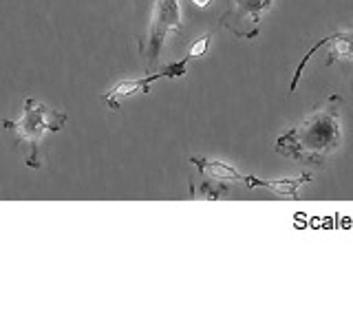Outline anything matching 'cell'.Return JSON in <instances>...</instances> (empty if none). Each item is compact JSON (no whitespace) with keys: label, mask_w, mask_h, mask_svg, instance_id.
<instances>
[{"label":"cell","mask_w":353,"mask_h":331,"mask_svg":"<svg viewBox=\"0 0 353 331\" xmlns=\"http://www.w3.org/2000/svg\"><path fill=\"white\" fill-rule=\"evenodd\" d=\"M342 99L338 95H329V99L318 106L303 124L287 128L276 139V152L296 161L323 163V159L340 143V119L338 104Z\"/></svg>","instance_id":"obj_1"},{"label":"cell","mask_w":353,"mask_h":331,"mask_svg":"<svg viewBox=\"0 0 353 331\" xmlns=\"http://www.w3.org/2000/svg\"><path fill=\"white\" fill-rule=\"evenodd\" d=\"M64 124H66V115L64 113L51 110L42 102H38V99L27 97L25 99V113H22V117L20 119H7L3 126L7 130H14L18 135V139L29 141L31 154L27 159V166H29V168H38V166H40L38 150H40V143H42L44 135H47V132H58Z\"/></svg>","instance_id":"obj_2"},{"label":"cell","mask_w":353,"mask_h":331,"mask_svg":"<svg viewBox=\"0 0 353 331\" xmlns=\"http://www.w3.org/2000/svg\"><path fill=\"white\" fill-rule=\"evenodd\" d=\"M170 31L181 33V11L179 0H154L152 20L148 27L146 44H141V51L148 58V69H154L163 47V40Z\"/></svg>","instance_id":"obj_3"},{"label":"cell","mask_w":353,"mask_h":331,"mask_svg":"<svg viewBox=\"0 0 353 331\" xmlns=\"http://www.w3.org/2000/svg\"><path fill=\"white\" fill-rule=\"evenodd\" d=\"M232 5L221 16V27L239 38L254 40L261 33V16L272 7L274 0H232Z\"/></svg>","instance_id":"obj_4"},{"label":"cell","mask_w":353,"mask_h":331,"mask_svg":"<svg viewBox=\"0 0 353 331\" xmlns=\"http://www.w3.org/2000/svg\"><path fill=\"white\" fill-rule=\"evenodd\" d=\"M161 77H163V73L159 69L157 73H150L146 77H137V80H121L110 88L108 93H104V102L110 110H119L121 99L135 95V93H150V84L154 80H161Z\"/></svg>","instance_id":"obj_5"},{"label":"cell","mask_w":353,"mask_h":331,"mask_svg":"<svg viewBox=\"0 0 353 331\" xmlns=\"http://www.w3.org/2000/svg\"><path fill=\"white\" fill-rule=\"evenodd\" d=\"M307 181H312V174H301V177H294V179H276V181H265V179H256V177H245V185L265 188V190H272L276 194L290 197V199H296L298 188Z\"/></svg>","instance_id":"obj_6"},{"label":"cell","mask_w":353,"mask_h":331,"mask_svg":"<svg viewBox=\"0 0 353 331\" xmlns=\"http://www.w3.org/2000/svg\"><path fill=\"white\" fill-rule=\"evenodd\" d=\"M190 163H194L199 172H203L208 177H214V179H223V181H245V174H241L239 170L230 168L223 161H214V159H205V157H192Z\"/></svg>","instance_id":"obj_7"},{"label":"cell","mask_w":353,"mask_h":331,"mask_svg":"<svg viewBox=\"0 0 353 331\" xmlns=\"http://www.w3.org/2000/svg\"><path fill=\"white\" fill-rule=\"evenodd\" d=\"M331 42H334V49L327 55V66H331L338 58H353V33L338 31L334 33Z\"/></svg>","instance_id":"obj_8"},{"label":"cell","mask_w":353,"mask_h":331,"mask_svg":"<svg viewBox=\"0 0 353 331\" xmlns=\"http://www.w3.org/2000/svg\"><path fill=\"white\" fill-rule=\"evenodd\" d=\"M228 192H230V185L223 179H214V177H208V174H203L199 190H192V194H199L203 199H223Z\"/></svg>","instance_id":"obj_9"},{"label":"cell","mask_w":353,"mask_h":331,"mask_svg":"<svg viewBox=\"0 0 353 331\" xmlns=\"http://www.w3.org/2000/svg\"><path fill=\"white\" fill-rule=\"evenodd\" d=\"M188 58H181L179 62H170V64H165L163 69H161V73H163V77H168V80H174V77H183L185 73H188Z\"/></svg>","instance_id":"obj_10"},{"label":"cell","mask_w":353,"mask_h":331,"mask_svg":"<svg viewBox=\"0 0 353 331\" xmlns=\"http://www.w3.org/2000/svg\"><path fill=\"white\" fill-rule=\"evenodd\" d=\"M210 40H212V36H210V33H205V36H201V38H199V40L192 44V47H190V51H188L185 58H188V60H194V58H201V55H205Z\"/></svg>","instance_id":"obj_11"},{"label":"cell","mask_w":353,"mask_h":331,"mask_svg":"<svg viewBox=\"0 0 353 331\" xmlns=\"http://www.w3.org/2000/svg\"><path fill=\"white\" fill-rule=\"evenodd\" d=\"M192 5H196V7H208L210 0H192Z\"/></svg>","instance_id":"obj_12"}]
</instances>
